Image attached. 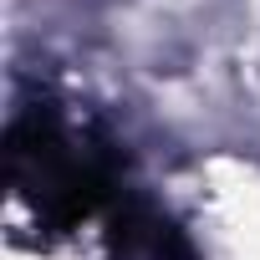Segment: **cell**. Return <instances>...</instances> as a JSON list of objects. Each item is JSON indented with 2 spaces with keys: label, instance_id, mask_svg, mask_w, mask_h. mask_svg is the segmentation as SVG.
<instances>
[{
  "label": "cell",
  "instance_id": "6da1fadb",
  "mask_svg": "<svg viewBox=\"0 0 260 260\" xmlns=\"http://www.w3.org/2000/svg\"><path fill=\"white\" fill-rule=\"evenodd\" d=\"M6 174L16 199L41 230L67 235L92 214H107L122 194L112 143H87L61 122L51 102H31L6 127Z\"/></svg>",
  "mask_w": 260,
  "mask_h": 260
},
{
  "label": "cell",
  "instance_id": "7a4b0ae2",
  "mask_svg": "<svg viewBox=\"0 0 260 260\" xmlns=\"http://www.w3.org/2000/svg\"><path fill=\"white\" fill-rule=\"evenodd\" d=\"M107 255L112 260H194V245L164 209L122 189L107 209Z\"/></svg>",
  "mask_w": 260,
  "mask_h": 260
}]
</instances>
